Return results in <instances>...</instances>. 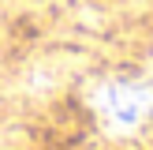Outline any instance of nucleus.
Instances as JSON below:
<instances>
[{
    "instance_id": "f257e3e1",
    "label": "nucleus",
    "mask_w": 153,
    "mask_h": 150,
    "mask_svg": "<svg viewBox=\"0 0 153 150\" xmlns=\"http://www.w3.org/2000/svg\"><path fill=\"white\" fill-rule=\"evenodd\" d=\"M146 105H149L146 90H138V86H112L108 94H105L101 112L108 116L112 128H131V124H138V120L146 116Z\"/></svg>"
}]
</instances>
